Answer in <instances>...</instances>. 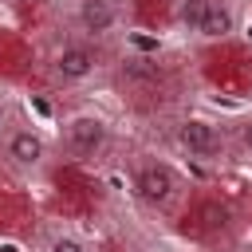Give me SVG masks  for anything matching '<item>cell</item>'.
<instances>
[{"mask_svg":"<svg viewBox=\"0 0 252 252\" xmlns=\"http://www.w3.org/2000/svg\"><path fill=\"white\" fill-rule=\"evenodd\" d=\"M63 146L75 158H98L110 146V126L102 114H75L63 122Z\"/></svg>","mask_w":252,"mask_h":252,"instance_id":"6da1fadb","label":"cell"},{"mask_svg":"<svg viewBox=\"0 0 252 252\" xmlns=\"http://www.w3.org/2000/svg\"><path fill=\"white\" fill-rule=\"evenodd\" d=\"M134 193L138 201H146L150 209H165L177 197V173L165 161H142L134 169Z\"/></svg>","mask_w":252,"mask_h":252,"instance_id":"7a4b0ae2","label":"cell"},{"mask_svg":"<svg viewBox=\"0 0 252 252\" xmlns=\"http://www.w3.org/2000/svg\"><path fill=\"white\" fill-rule=\"evenodd\" d=\"M4 158H8V165L24 169V173L43 169V161H47V142H43L39 130L16 126V130H8V138H4Z\"/></svg>","mask_w":252,"mask_h":252,"instance_id":"3957f363","label":"cell"},{"mask_svg":"<svg viewBox=\"0 0 252 252\" xmlns=\"http://www.w3.org/2000/svg\"><path fill=\"white\" fill-rule=\"evenodd\" d=\"M51 71H55L59 83H87V79L98 71V51H94L91 43L71 39V43H63V47L55 51Z\"/></svg>","mask_w":252,"mask_h":252,"instance_id":"277c9868","label":"cell"},{"mask_svg":"<svg viewBox=\"0 0 252 252\" xmlns=\"http://www.w3.org/2000/svg\"><path fill=\"white\" fill-rule=\"evenodd\" d=\"M177 146H181L189 158L213 161V158H220L224 138H220V130H217L209 118H185V122L177 126Z\"/></svg>","mask_w":252,"mask_h":252,"instance_id":"5b68a950","label":"cell"},{"mask_svg":"<svg viewBox=\"0 0 252 252\" xmlns=\"http://www.w3.org/2000/svg\"><path fill=\"white\" fill-rule=\"evenodd\" d=\"M75 24L87 32V35H110L118 28V4L114 0H79L75 8Z\"/></svg>","mask_w":252,"mask_h":252,"instance_id":"8992f818","label":"cell"},{"mask_svg":"<svg viewBox=\"0 0 252 252\" xmlns=\"http://www.w3.org/2000/svg\"><path fill=\"white\" fill-rule=\"evenodd\" d=\"M232 32H236L232 8L220 4V0H209L205 16H201V24H197V35H205V39H224V35H232Z\"/></svg>","mask_w":252,"mask_h":252,"instance_id":"52a82bcc","label":"cell"},{"mask_svg":"<svg viewBox=\"0 0 252 252\" xmlns=\"http://www.w3.org/2000/svg\"><path fill=\"white\" fill-rule=\"evenodd\" d=\"M205 8H209V0H181V4H177V20H181L189 32H197V24H201Z\"/></svg>","mask_w":252,"mask_h":252,"instance_id":"ba28073f","label":"cell"},{"mask_svg":"<svg viewBox=\"0 0 252 252\" xmlns=\"http://www.w3.org/2000/svg\"><path fill=\"white\" fill-rule=\"evenodd\" d=\"M43 252H87V244H83L75 232H55V236L43 244Z\"/></svg>","mask_w":252,"mask_h":252,"instance_id":"9c48e42d","label":"cell"},{"mask_svg":"<svg viewBox=\"0 0 252 252\" xmlns=\"http://www.w3.org/2000/svg\"><path fill=\"white\" fill-rule=\"evenodd\" d=\"M201 220H205V228H224V224H228V209L217 205V201H209V205L201 209Z\"/></svg>","mask_w":252,"mask_h":252,"instance_id":"30bf717a","label":"cell"},{"mask_svg":"<svg viewBox=\"0 0 252 252\" xmlns=\"http://www.w3.org/2000/svg\"><path fill=\"white\" fill-rule=\"evenodd\" d=\"M236 134H240V146H244V150H252V118H244V122L236 126Z\"/></svg>","mask_w":252,"mask_h":252,"instance_id":"8fae6325","label":"cell"}]
</instances>
